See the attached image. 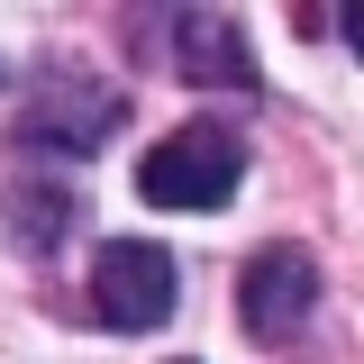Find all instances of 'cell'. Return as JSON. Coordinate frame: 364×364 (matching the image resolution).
I'll list each match as a JSON object with an SVG mask.
<instances>
[{
	"label": "cell",
	"instance_id": "277c9868",
	"mask_svg": "<svg viewBox=\"0 0 364 364\" xmlns=\"http://www.w3.org/2000/svg\"><path fill=\"white\" fill-rule=\"evenodd\" d=\"M182 301V264L155 246V237H109L100 255H91V310L109 318L119 337H146V328H164Z\"/></svg>",
	"mask_w": 364,
	"mask_h": 364
},
{
	"label": "cell",
	"instance_id": "5b68a950",
	"mask_svg": "<svg viewBox=\"0 0 364 364\" xmlns=\"http://www.w3.org/2000/svg\"><path fill=\"white\" fill-rule=\"evenodd\" d=\"M173 28V73L200 91H264V73H255V46H246V28L228 18V9H173L164 18Z\"/></svg>",
	"mask_w": 364,
	"mask_h": 364
},
{
	"label": "cell",
	"instance_id": "6da1fadb",
	"mask_svg": "<svg viewBox=\"0 0 364 364\" xmlns=\"http://www.w3.org/2000/svg\"><path fill=\"white\" fill-rule=\"evenodd\" d=\"M119 128H128V100L109 91V73H91L73 55H46L37 73H28V91H18L9 146H18V155H64V164H82V155H100Z\"/></svg>",
	"mask_w": 364,
	"mask_h": 364
},
{
	"label": "cell",
	"instance_id": "ba28073f",
	"mask_svg": "<svg viewBox=\"0 0 364 364\" xmlns=\"http://www.w3.org/2000/svg\"><path fill=\"white\" fill-rule=\"evenodd\" d=\"M182 364H191V355H182Z\"/></svg>",
	"mask_w": 364,
	"mask_h": 364
},
{
	"label": "cell",
	"instance_id": "3957f363",
	"mask_svg": "<svg viewBox=\"0 0 364 364\" xmlns=\"http://www.w3.org/2000/svg\"><path fill=\"white\" fill-rule=\"evenodd\" d=\"M318 291H328L318 255L301 246V237H273V246H255L246 273H237V318H246L255 346L282 355V346H301V328L318 318Z\"/></svg>",
	"mask_w": 364,
	"mask_h": 364
},
{
	"label": "cell",
	"instance_id": "52a82bcc",
	"mask_svg": "<svg viewBox=\"0 0 364 364\" xmlns=\"http://www.w3.org/2000/svg\"><path fill=\"white\" fill-rule=\"evenodd\" d=\"M337 37L355 46V64H364V0H346V9H337Z\"/></svg>",
	"mask_w": 364,
	"mask_h": 364
},
{
	"label": "cell",
	"instance_id": "8992f818",
	"mask_svg": "<svg viewBox=\"0 0 364 364\" xmlns=\"http://www.w3.org/2000/svg\"><path fill=\"white\" fill-rule=\"evenodd\" d=\"M73 228H82V191H73V182H55V173H9L0 182V246H9V255L46 264Z\"/></svg>",
	"mask_w": 364,
	"mask_h": 364
},
{
	"label": "cell",
	"instance_id": "7a4b0ae2",
	"mask_svg": "<svg viewBox=\"0 0 364 364\" xmlns=\"http://www.w3.org/2000/svg\"><path fill=\"white\" fill-rule=\"evenodd\" d=\"M246 182V128L237 119H182L136 155V191L155 210H228Z\"/></svg>",
	"mask_w": 364,
	"mask_h": 364
}]
</instances>
